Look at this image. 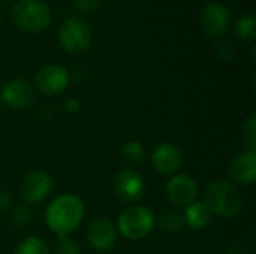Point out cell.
Listing matches in <instances>:
<instances>
[{
	"instance_id": "6da1fadb",
	"label": "cell",
	"mask_w": 256,
	"mask_h": 254,
	"mask_svg": "<svg viewBox=\"0 0 256 254\" xmlns=\"http://www.w3.org/2000/svg\"><path fill=\"white\" fill-rule=\"evenodd\" d=\"M84 204L74 195H62L56 198L46 208L45 220L48 228L58 237L72 234L84 217Z\"/></svg>"
},
{
	"instance_id": "7a4b0ae2",
	"label": "cell",
	"mask_w": 256,
	"mask_h": 254,
	"mask_svg": "<svg viewBox=\"0 0 256 254\" xmlns=\"http://www.w3.org/2000/svg\"><path fill=\"white\" fill-rule=\"evenodd\" d=\"M210 213L231 219L242 210L243 198L240 190L228 181H214L207 186L202 202Z\"/></svg>"
},
{
	"instance_id": "3957f363",
	"label": "cell",
	"mask_w": 256,
	"mask_h": 254,
	"mask_svg": "<svg viewBox=\"0 0 256 254\" xmlns=\"http://www.w3.org/2000/svg\"><path fill=\"white\" fill-rule=\"evenodd\" d=\"M12 19L18 28L28 33L44 31L51 22V10L40 0H16Z\"/></svg>"
},
{
	"instance_id": "277c9868",
	"label": "cell",
	"mask_w": 256,
	"mask_h": 254,
	"mask_svg": "<svg viewBox=\"0 0 256 254\" xmlns=\"http://www.w3.org/2000/svg\"><path fill=\"white\" fill-rule=\"evenodd\" d=\"M153 226L154 216L152 210L141 205H132L126 208L117 220L118 232L129 241H138L146 238L152 232Z\"/></svg>"
},
{
	"instance_id": "5b68a950",
	"label": "cell",
	"mask_w": 256,
	"mask_h": 254,
	"mask_svg": "<svg viewBox=\"0 0 256 254\" xmlns=\"http://www.w3.org/2000/svg\"><path fill=\"white\" fill-rule=\"evenodd\" d=\"M93 34L90 25L76 16L66 18L58 30V42L70 54H81L92 45Z\"/></svg>"
},
{
	"instance_id": "8992f818",
	"label": "cell",
	"mask_w": 256,
	"mask_h": 254,
	"mask_svg": "<svg viewBox=\"0 0 256 254\" xmlns=\"http://www.w3.org/2000/svg\"><path fill=\"white\" fill-rule=\"evenodd\" d=\"M200 22L208 36L219 37L225 34L231 25V12L225 4L213 1L202 7Z\"/></svg>"
},
{
	"instance_id": "52a82bcc",
	"label": "cell",
	"mask_w": 256,
	"mask_h": 254,
	"mask_svg": "<svg viewBox=\"0 0 256 254\" xmlns=\"http://www.w3.org/2000/svg\"><path fill=\"white\" fill-rule=\"evenodd\" d=\"M69 73L60 64H48L44 66L34 78L36 87L44 94H60L69 85Z\"/></svg>"
},
{
	"instance_id": "ba28073f",
	"label": "cell",
	"mask_w": 256,
	"mask_h": 254,
	"mask_svg": "<svg viewBox=\"0 0 256 254\" xmlns=\"http://www.w3.org/2000/svg\"><path fill=\"white\" fill-rule=\"evenodd\" d=\"M52 190V180L44 172H32L24 177L20 186L21 198L26 204H38L50 196Z\"/></svg>"
},
{
	"instance_id": "9c48e42d",
	"label": "cell",
	"mask_w": 256,
	"mask_h": 254,
	"mask_svg": "<svg viewBox=\"0 0 256 254\" xmlns=\"http://www.w3.org/2000/svg\"><path fill=\"white\" fill-rule=\"evenodd\" d=\"M114 192L124 202H136L146 192V183L138 172L124 169L114 178Z\"/></svg>"
},
{
	"instance_id": "30bf717a",
	"label": "cell",
	"mask_w": 256,
	"mask_h": 254,
	"mask_svg": "<svg viewBox=\"0 0 256 254\" xmlns=\"http://www.w3.org/2000/svg\"><path fill=\"white\" fill-rule=\"evenodd\" d=\"M87 241L94 250L108 252L117 243V231L110 220L102 219V217H96L88 225Z\"/></svg>"
},
{
	"instance_id": "8fae6325",
	"label": "cell",
	"mask_w": 256,
	"mask_h": 254,
	"mask_svg": "<svg viewBox=\"0 0 256 254\" xmlns=\"http://www.w3.org/2000/svg\"><path fill=\"white\" fill-rule=\"evenodd\" d=\"M166 196L170 202L178 207H188L198 196V186L189 175H176L166 183Z\"/></svg>"
},
{
	"instance_id": "7c38bea8",
	"label": "cell",
	"mask_w": 256,
	"mask_h": 254,
	"mask_svg": "<svg viewBox=\"0 0 256 254\" xmlns=\"http://www.w3.org/2000/svg\"><path fill=\"white\" fill-rule=\"evenodd\" d=\"M33 85L24 79L9 81L2 88V100L12 109H22L33 102Z\"/></svg>"
},
{
	"instance_id": "4fadbf2b",
	"label": "cell",
	"mask_w": 256,
	"mask_h": 254,
	"mask_svg": "<svg viewBox=\"0 0 256 254\" xmlns=\"http://www.w3.org/2000/svg\"><path fill=\"white\" fill-rule=\"evenodd\" d=\"M153 168L160 175H171L182 166V153L172 144L159 145L152 154Z\"/></svg>"
},
{
	"instance_id": "5bb4252c",
	"label": "cell",
	"mask_w": 256,
	"mask_h": 254,
	"mask_svg": "<svg viewBox=\"0 0 256 254\" xmlns=\"http://www.w3.org/2000/svg\"><path fill=\"white\" fill-rule=\"evenodd\" d=\"M230 174L232 180L240 184H254L256 181L255 150H248L237 154L230 163Z\"/></svg>"
},
{
	"instance_id": "9a60e30c",
	"label": "cell",
	"mask_w": 256,
	"mask_h": 254,
	"mask_svg": "<svg viewBox=\"0 0 256 254\" xmlns=\"http://www.w3.org/2000/svg\"><path fill=\"white\" fill-rule=\"evenodd\" d=\"M183 216L184 222L192 229H204L212 220V213L202 202H192L190 205H188Z\"/></svg>"
},
{
	"instance_id": "2e32d148",
	"label": "cell",
	"mask_w": 256,
	"mask_h": 254,
	"mask_svg": "<svg viewBox=\"0 0 256 254\" xmlns=\"http://www.w3.org/2000/svg\"><path fill=\"white\" fill-rule=\"evenodd\" d=\"M236 34L243 40H252L256 36V16L255 13H246L240 16L234 25Z\"/></svg>"
},
{
	"instance_id": "e0dca14e",
	"label": "cell",
	"mask_w": 256,
	"mask_h": 254,
	"mask_svg": "<svg viewBox=\"0 0 256 254\" xmlns=\"http://www.w3.org/2000/svg\"><path fill=\"white\" fill-rule=\"evenodd\" d=\"M15 254H50V249L44 240L38 237H28L18 246Z\"/></svg>"
},
{
	"instance_id": "ac0fdd59",
	"label": "cell",
	"mask_w": 256,
	"mask_h": 254,
	"mask_svg": "<svg viewBox=\"0 0 256 254\" xmlns=\"http://www.w3.org/2000/svg\"><path fill=\"white\" fill-rule=\"evenodd\" d=\"M184 216L178 211H168L164 214L160 220V226L165 232L168 234H177L183 229L184 226Z\"/></svg>"
},
{
	"instance_id": "d6986e66",
	"label": "cell",
	"mask_w": 256,
	"mask_h": 254,
	"mask_svg": "<svg viewBox=\"0 0 256 254\" xmlns=\"http://www.w3.org/2000/svg\"><path fill=\"white\" fill-rule=\"evenodd\" d=\"M122 154H123V159L132 165H140L144 160V148L136 141L124 144L122 148Z\"/></svg>"
},
{
	"instance_id": "ffe728a7",
	"label": "cell",
	"mask_w": 256,
	"mask_h": 254,
	"mask_svg": "<svg viewBox=\"0 0 256 254\" xmlns=\"http://www.w3.org/2000/svg\"><path fill=\"white\" fill-rule=\"evenodd\" d=\"M243 138L244 142L250 147V150L256 148V115L252 114L243 124Z\"/></svg>"
},
{
	"instance_id": "44dd1931",
	"label": "cell",
	"mask_w": 256,
	"mask_h": 254,
	"mask_svg": "<svg viewBox=\"0 0 256 254\" xmlns=\"http://www.w3.org/2000/svg\"><path fill=\"white\" fill-rule=\"evenodd\" d=\"M100 0H74L75 9L82 15H93L100 9Z\"/></svg>"
},
{
	"instance_id": "7402d4cb",
	"label": "cell",
	"mask_w": 256,
	"mask_h": 254,
	"mask_svg": "<svg viewBox=\"0 0 256 254\" xmlns=\"http://www.w3.org/2000/svg\"><path fill=\"white\" fill-rule=\"evenodd\" d=\"M214 54L220 61H231L234 58V48L230 45V42H219L214 46Z\"/></svg>"
},
{
	"instance_id": "603a6c76",
	"label": "cell",
	"mask_w": 256,
	"mask_h": 254,
	"mask_svg": "<svg viewBox=\"0 0 256 254\" xmlns=\"http://www.w3.org/2000/svg\"><path fill=\"white\" fill-rule=\"evenodd\" d=\"M58 254H80V247L74 241L68 240L66 237H60Z\"/></svg>"
},
{
	"instance_id": "cb8c5ba5",
	"label": "cell",
	"mask_w": 256,
	"mask_h": 254,
	"mask_svg": "<svg viewBox=\"0 0 256 254\" xmlns=\"http://www.w3.org/2000/svg\"><path fill=\"white\" fill-rule=\"evenodd\" d=\"M14 217H15L14 220H15L16 225H24V223H27L30 220V211L26 207H20V208H16Z\"/></svg>"
},
{
	"instance_id": "d4e9b609",
	"label": "cell",
	"mask_w": 256,
	"mask_h": 254,
	"mask_svg": "<svg viewBox=\"0 0 256 254\" xmlns=\"http://www.w3.org/2000/svg\"><path fill=\"white\" fill-rule=\"evenodd\" d=\"M10 205V195L8 192H2L0 190V211L8 210Z\"/></svg>"
},
{
	"instance_id": "484cf974",
	"label": "cell",
	"mask_w": 256,
	"mask_h": 254,
	"mask_svg": "<svg viewBox=\"0 0 256 254\" xmlns=\"http://www.w3.org/2000/svg\"><path fill=\"white\" fill-rule=\"evenodd\" d=\"M64 106H66V109H68L69 112L75 114V112H78V111H80L81 103H80L78 100H75V99H68V100H66V103H64Z\"/></svg>"
}]
</instances>
